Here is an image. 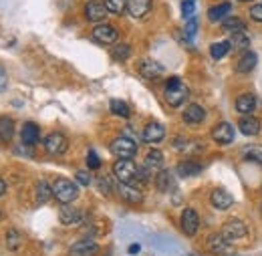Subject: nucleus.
Wrapping results in <instances>:
<instances>
[{
    "label": "nucleus",
    "instance_id": "obj_1",
    "mask_svg": "<svg viewBox=\"0 0 262 256\" xmlns=\"http://www.w3.org/2000/svg\"><path fill=\"white\" fill-rule=\"evenodd\" d=\"M164 97H165V101H167V105H171V107L184 105V101L188 99V87H186V83H184L180 77L167 79L165 89H164Z\"/></svg>",
    "mask_w": 262,
    "mask_h": 256
},
{
    "label": "nucleus",
    "instance_id": "obj_2",
    "mask_svg": "<svg viewBox=\"0 0 262 256\" xmlns=\"http://www.w3.org/2000/svg\"><path fill=\"white\" fill-rule=\"evenodd\" d=\"M113 174L117 178V182L121 184H129V186H135L139 180V165H135L131 160H117L113 163Z\"/></svg>",
    "mask_w": 262,
    "mask_h": 256
},
{
    "label": "nucleus",
    "instance_id": "obj_3",
    "mask_svg": "<svg viewBox=\"0 0 262 256\" xmlns=\"http://www.w3.org/2000/svg\"><path fill=\"white\" fill-rule=\"evenodd\" d=\"M53 198L59 200L61 204H71V202H75L79 198V188H77L75 182L65 180V178H59L53 184Z\"/></svg>",
    "mask_w": 262,
    "mask_h": 256
},
{
    "label": "nucleus",
    "instance_id": "obj_4",
    "mask_svg": "<svg viewBox=\"0 0 262 256\" xmlns=\"http://www.w3.org/2000/svg\"><path fill=\"white\" fill-rule=\"evenodd\" d=\"M109 150L117 160H133L137 154V143L129 137H117L111 141Z\"/></svg>",
    "mask_w": 262,
    "mask_h": 256
},
{
    "label": "nucleus",
    "instance_id": "obj_5",
    "mask_svg": "<svg viewBox=\"0 0 262 256\" xmlns=\"http://www.w3.org/2000/svg\"><path fill=\"white\" fill-rule=\"evenodd\" d=\"M222 236L228 238L230 242H234V240L246 238V236H248V228H246V224H244L242 220L232 218V220H226V222L222 224Z\"/></svg>",
    "mask_w": 262,
    "mask_h": 256
},
{
    "label": "nucleus",
    "instance_id": "obj_6",
    "mask_svg": "<svg viewBox=\"0 0 262 256\" xmlns=\"http://www.w3.org/2000/svg\"><path fill=\"white\" fill-rule=\"evenodd\" d=\"M208 250H210L214 256L234 254V246L230 244L228 238L222 236V232H220V234H212V236L208 238Z\"/></svg>",
    "mask_w": 262,
    "mask_h": 256
},
{
    "label": "nucleus",
    "instance_id": "obj_7",
    "mask_svg": "<svg viewBox=\"0 0 262 256\" xmlns=\"http://www.w3.org/2000/svg\"><path fill=\"white\" fill-rule=\"evenodd\" d=\"M45 150L51 156H63L69 150V141H67V137L63 133H51L45 139Z\"/></svg>",
    "mask_w": 262,
    "mask_h": 256
},
{
    "label": "nucleus",
    "instance_id": "obj_8",
    "mask_svg": "<svg viewBox=\"0 0 262 256\" xmlns=\"http://www.w3.org/2000/svg\"><path fill=\"white\" fill-rule=\"evenodd\" d=\"M99 244L91 238H83L77 240L71 248H69V256H97Z\"/></svg>",
    "mask_w": 262,
    "mask_h": 256
},
{
    "label": "nucleus",
    "instance_id": "obj_9",
    "mask_svg": "<svg viewBox=\"0 0 262 256\" xmlns=\"http://www.w3.org/2000/svg\"><path fill=\"white\" fill-rule=\"evenodd\" d=\"M137 71H139L141 77H145V79H149V81L160 79V77L164 75V67L158 63V61H154V59H141V61L137 63Z\"/></svg>",
    "mask_w": 262,
    "mask_h": 256
},
{
    "label": "nucleus",
    "instance_id": "obj_10",
    "mask_svg": "<svg viewBox=\"0 0 262 256\" xmlns=\"http://www.w3.org/2000/svg\"><path fill=\"white\" fill-rule=\"evenodd\" d=\"M180 226H182V232L186 236H194L200 228V218H198V212L194 208H186L182 212V218H180Z\"/></svg>",
    "mask_w": 262,
    "mask_h": 256
},
{
    "label": "nucleus",
    "instance_id": "obj_11",
    "mask_svg": "<svg viewBox=\"0 0 262 256\" xmlns=\"http://www.w3.org/2000/svg\"><path fill=\"white\" fill-rule=\"evenodd\" d=\"M91 34H93V38H95L97 42H101V45H113V42H117V38H119L117 29L111 27V25H105V23L95 27Z\"/></svg>",
    "mask_w": 262,
    "mask_h": 256
},
{
    "label": "nucleus",
    "instance_id": "obj_12",
    "mask_svg": "<svg viewBox=\"0 0 262 256\" xmlns=\"http://www.w3.org/2000/svg\"><path fill=\"white\" fill-rule=\"evenodd\" d=\"M164 137H165V127L162 123H158V121L147 123L143 127V131H141V139L147 141V143H160Z\"/></svg>",
    "mask_w": 262,
    "mask_h": 256
},
{
    "label": "nucleus",
    "instance_id": "obj_13",
    "mask_svg": "<svg viewBox=\"0 0 262 256\" xmlns=\"http://www.w3.org/2000/svg\"><path fill=\"white\" fill-rule=\"evenodd\" d=\"M212 139L216 143H220V145H228V143L234 141V127L230 125L228 121L218 123L216 127L212 129Z\"/></svg>",
    "mask_w": 262,
    "mask_h": 256
},
{
    "label": "nucleus",
    "instance_id": "obj_14",
    "mask_svg": "<svg viewBox=\"0 0 262 256\" xmlns=\"http://www.w3.org/2000/svg\"><path fill=\"white\" fill-rule=\"evenodd\" d=\"M210 202H212V206L216 210H228L230 206L234 204V198L226 190L216 188V190H212V194H210Z\"/></svg>",
    "mask_w": 262,
    "mask_h": 256
},
{
    "label": "nucleus",
    "instance_id": "obj_15",
    "mask_svg": "<svg viewBox=\"0 0 262 256\" xmlns=\"http://www.w3.org/2000/svg\"><path fill=\"white\" fill-rule=\"evenodd\" d=\"M107 12L109 10L101 2H87V6H85V16L91 23H103L107 18Z\"/></svg>",
    "mask_w": 262,
    "mask_h": 256
},
{
    "label": "nucleus",
    "instance_id": "obj_16",
    "mask_svg": "<svg viewBox=\"0 0 262 256\" xmlns=\"http://www.w3.org/2000/svg\"><path fill=\"white\" fill-rule=\"evenodd\" d=\"M206 119V109L200 107L198 103H192L184 109V121L190 123V125H200L202 121Z\"/></svg>",
    "mask_w": 262,
    "mask_h": 256
},
{
    "label": "nucleus",
    "instance_id": "obj_17",
    "mask_svg": "<svg viewBox=\"0 0 262 256\" xmlns=\"http://www.w3.org/2000/svg\"><path fill=\"white\" fill-rule=\"evenodd\" d=\"M59 220H61V224H65V226L77 224V222L81 220V210H77V208L71 206V204H63V206L59 208Z\"/></svg>",
    "mask_w": 262,
    "mask_h": 256
},
{
    "label": "nucleus",
    "instance_id": "obj_18",
    "mask_svg": "<svg viewBox=\"0 0 262 256\" xmlns=\"http://www.w3.org/2000/svg\"><path fill=\"white\" fill-rule=\"evenodd\" d=\"M256 63H258L256 53H254V51H246V53L238 59V63H236V73H240V75L252 73V69L256 67Z\"/></svg>",
    "mask_w": 262,
    "mask_h": 256
},
{
    "label": "nucleus",
    "instance_id": "obj_19",
    "mask_svg": "<svg viewBox=\"0 0 262 256\" xmlns=\"http://www.w3.org/2000/svg\"><path fill=\"white\" fill-rule=\"evenodd\" d=\"M117 190H119V196L127 202V204H141L143 202V194L139 192L135 186H129V184H121L119 182V186H117Z\"/></svg>",
    "mask_w": 262,
    "mask_h": 256
},
{
    "label": "nucleus",
    "instance_id": "obj_20",
    "mask_svg": "<svg viewBox=\"0 0 262 256\" xmlns=\"http://www.w3.org/2000/svg\"><path fill=\"white\" fill-rule=\"evenodd\" d=\"M20 139H23L25 145H34V143H38V139H40V129H38V125L33 123V121H27V123L23 125V131H20Z\"/></svg>",
    "mask_w": 262,
    "mask_h": 256
},
{
    "label": "nucleus",
    "instance_id": "obj_21",
    "mask_svg": "<svg viewBox=\"0 0 262 256\" xmlns=\"http://www.w3.org/2000/svg\"><path fill=\"white\" fill-rule=\"evenodd\" d=\"M151 10V0H129L127 2V12L133 18H143Z\"/></svg>",
    "mask_w": 262,
    "mask_h": 256
},
{
    "label": "nucleus",
    "instance_id": "obj_22",
    "mask_svg": "<svg viewBox=\"0 0 262 256\" xmlns=\"http://www.w3.org/2000/svg\"><path fill=\"white\" fill-rule=\"evenodd\" d=\"M238 129L244 133V135H258L260 133V121L252 115H244L240 121H238Z\"/></svg>",
    "mask_w": 262,
    "mask_h": 256
},
{
    "label": "nucleus",
    "instance_id": "obj_23",
    "mask_svg": "<svg viewBox=\"0 0 262 256\" xmlns=\"http://www.w3.org/2000/svg\"><path fill=\"white\" fill-rule=\"evenodd\" d=\"M256 109V97L246 93V95H240L236 99V111L242 113V115H248Z\"/></svg>",
    "mask_w": 262,
    "mask_h": 256
},
{
    "label": "nucleus",
    "instance_id": "obj_24",
    "mask_svg": "<svg viewBox=\"0 0 262 256\" xmlns=\"http://www.w3.org/2000/svg\"><path fill=\"white\" fill-rule=\"evenodd\" d=\"M143 165L149 167L151 172H154V169H164V154H162L160 150H149L147 156H145Z\"/></svg>",
    "mask_w": 262,
    "mask_h": 256
},
{
    "label": "nucleus",
    "instance_id": "obj_25",
    "mask_svg": "<svg viewBox=\"0 0 262 256\" xmlns=\"http://www.w3.org/2000/svg\"><path fill=\"white\" fill-rule=\"evenodd\" d=\"M202 172V165L198 163V161H182L180 165H178V176L180 178H194V176H198Z\"/></svg>",
    "mask_w": 262,
    "mask_h": 256
},
{
    "label": "nucleus",
    "instance_id": "obj_26",
    "mask_svg": "<svg viewBox=\"0 0 262 256\" xmlns=\"http://www.w3.org/2000/svg\"><path fill=\"white\" fill-rule=\"evenodd\" d=\"M4 244H6V248H8L10 252H16V250L23 246V234H20L16 228H10V230L6 232Z\"/></svg>",
    "mask_w": 262,
    "mask_h": 256
},
{
    "label": "nucleus",
    "instance_id": "obj_27",
    "mask_svg": "<svg viewBox=\"0 0 262 256\" xmlns=\"http://www.w3.org/2000/svg\"><path fill=\"white\" fill-rule=\"evenodd\" d=\"M222 31L232 36V34H236V32L246 31V25H244L238 16H226L224 23H222Z\"/></svg>",
    "mask_w": 262,
    "mask_h": 256
},
{
    "label": "nucleus",
    "instance_id": "obj_28",
    "mask_svg": "<svg viewBox=\"0 0 262 256\" xmlns=\"http://www.w3.org/2000/svg\"><path fill=\"white\" fill-rule=\"evenodd\" d=\"M230 10H232V4H230V2H222V4H218V6H214V8L208 10V18H210L212 23L224 20L230 14Z\"/></svg>",
    "mask_w": 262,
    "mask_h": 256
},
{
    "label": "nucleus",
    "instance_id": "obj_29",
    "mask_svg": "<svg viewBox=\"0 0 262 256\" xmlns=\"http://www.w3.org/2000/svg\"><path fill=\"white\" fill-rule=\"evenodd\" d=\"M12 135H14V121L10 117L2 115L0 117V141L2 143H8L12 139Z\"/></svg>",
    "mask_w": 262,
    "mask_h": 256
},
{
    "label": "nucleus",
    "instance_id": "obj_30",
    "mask_svg": "<svg viewBox=\"0 0 262 256\" xmlns=\"http://www.w3.org/2000/svg\"><path fill=\"white\" fill-rule=\"evenodd\" d=\"M156 186H158L160 192H169L173 188V176H171V172L160 169V174L156 176Z\"/></svg>",
    "mask_w": 262,
    "mask_h": 256
},
{
    "label": "nucleus",
    "instance_id": "obj_31",
    "mask_svg": "<svg viewBox=\"0 0 262 256\" xmlns=\"http://www.w3.org/2000/svg\"><path fill=\"white\" fill-rule=\"evenodd\" d=\"M109 109H111L113 115L123 117V119H127V117L131 115L129 105H127L125 101H121V99H111V101H109Z\"/></svg>",
    "mask_w": 262,
    "mask_h": 256
},
{
    "label": "nucleus",
    "instance_id": "obj_32",
    "mask_svg": "<svg viewBox=\"0 0 262 256\" xmlns=\"http://www.w3.org/2000/svg\"><path fill=\"white\" fill-rule=\"evenodd\" d=\"M230 49H232L230 40H220V42H214V45L210 47V55H212V59L220 61V59H224V57L228 55Z\"/></svg>",
    "mask_w": 262,
    "mask_h": 256
},
{
    "label": "nucleus",
    "instance_id": "obj_33",
    "mask_svg": "<svg viewBox=\"0 0 262 256\" xmlns=\"http://www.w3.org/2000/svg\"><path fill=\"white\" fill-rule=\"evenodd\" d=\"M53 198V186H49L45 180H40L36 184V202L38 204H47Z\"/></svg>",
    "mask_w": 262,
    "mask_h": 256
},
{
    "label": "nucleus",
    "instance_id": "obj_34",
    "mask_svg": "<svg viewBox=\"0 0 262 256\" xmlns=\"http://www.w3.org/2000/svg\"><path fill=\"white\" fill-rule=\"evenodd\" d=\"M230 45H232L236 51H248V47H250V38H248L246 31L232 34V40H230Z\"/></svg>",
    "mask_w": 262,
    "mask_h": 256
},
{
    "label": "nucleus",
    "instance_id": "obj_35",
    "mask_svg": "<svg viewBox=\"0 0 262 256\" xmlns=\"http://www.w3.org/2000/svg\"><path fill=\"white\" fill-rule=\"evenodd\" d=\"M105 8L113 14H121L125 8H127V0H103Z\"/></svg>",
    "mask_w": 262,
    "mask_h": 256
},
{
    "label": "nucleus",
    "instance_id": "obj_36",
    "mask_svg": "<svg viewBox=\"0 0 262 256\" xmlns=\"http://www.w3.org/2000/svg\"><path fill=\"white\" fill-rule=\"evenodd\" d=\"M113 57L117 59V61H125V59H129V55H131V47L129 45H117L113 51Z\"/></svg>",
    "mask_w": 262,
    "mask_h": 256
},
{
    "label": "nucleus",
    "instance_id": "obj_37",
    "mask_svg": "<svg viewBox=\"0 0 262 256\" xmlns=\"http://www.w3.org/2000/svg\"><path fill=\"white\" fill-rule=\"evenodd\" d=\"M244 158L254 161H262V147L260 145H248V150L244 152Z\"/></svg>",
    "mask_w": 262,
    "mask_h": 256
},
{
    "label": "nucleus",
    "instance_id": "obj_38",
    "mask_svg": "<svg viewBox=\"0 0 262 256\" xmlns=\"http://www.w3.org/2000/svg\"><path fill=\"white\" fill-rule=\"evenodd\" d=\"M194 10H196L194 0H184V2H182V14H184V18H186V20L194 16Z\"/></svg>",
    "mask_w": 262,
    "mask_h": 256
},
{
    "label": "nucleus",
    "instance_id": "obj_39",
    "mask_svg": "<svg viewBox=\"0 0 262 256\" xmlns=\"http://www.w3.org/2000/svg\"><path fill=\"white\" fill-rule=\"evenodd\" d=\"M97 188H99V192H103L105 196H111V194H113L111 180H109V178H97Z\"/></svg>",
    "mask_w": 262,
    "mask_h": 256
},
{
    "label": "nucleus",
    "instance_id": "obj_40",
    "mask_svg": "<svg viewBox=\"0 0 262 256\" xmlns=\"http://www.w3.org/2000/svg\"><path fill=\"white\" fill-rule=\"evenodd\" d=\"M196 32H198V18L192 16V18H188V23H186V36H188V38H194Z\"/></svg>",
    "mask_w": 262,
    "mask_h": 256
},
{
    "label": "nucleus",
    "instance_id": "obj_41",
    "mask_svg": "<svg viewBox=\"0 0 262 256\" xmlns=\"http://www.w3.org/2000/svg\"><path fill=\"white\" fill-rule=\"evenodd\" d=\"M99 165H101V160H99V156L95 154V150H89V154H87V167L89 169H97Z\"/></svg>",
    "mask_w": 262,
    "mask_h": 256
},
{
    "label": "nucleus",
    "instance_id": "obj_42",
    "mask_svg": "<svg viewBox=\"0 0 262 256\" xmlns=\"http://www.w3.org/2000/svg\"><path fill=\"white\" fill-rule=\"evenodd\" d=\"M75 180H77L81 186H89V184H91V174H89V172H77V174H75Z\"/></svg>",
    "mask_w": 262,
    "mask_h": 256
},
{
    "label": "nucleus",
    "instance_id": "obj_43",
    "mask_svg": "<svg viewBox=\"0 0 262 256\" xmlns=\"http://www.w3.org/2000/svg\"><path fill=\"white\" fill-rule=\"evenodd\" d=\"M250 16H252V20L262 23V4H256V6L250 8Z\"/></svg>",
    "mask_w": 262,
    "mask_h": 256
},
{
    "label": "nucleus",
    "instance_id": "obj_44",
    "mask_svg": "<svg viewBox=\"0 0 262 256\" xmlns=\"http://www.w3.org/2000/svg\"><path fill=\"white\" fill-rule=\"evenodd\" d=\"M6 85H8V77H6V71L0 67V91H4Z\"/></svg>",
    "mask_w": 262,
    "mask_h": 256
},
{
    "label": "nucleus",
    "instance_id": "obj_45",
    "mask_svg": "<svg viewBox=\"0 0 262 256\" xmlns=\"http://www.w3.org/2000/svg\"><path fill=\"white\" fill-rule=\"evenodd\" d=\"M129 252H131V254H135V252H139V244H133V246H129Z\"/></svg>",
    "mask_w": 262,
    "mask_h": 256
},
{
    "label": "nucleus",
    "instance_id": "obj_46",
    "mask_svg": "<svg viewBox=\"0 0 262 256\" xmlns=\"http://www.w3.org/2000/svg\"><path fill=\"white\" fill-rule=\"evenodd\" d=\"M6 192V184H4V180H0V196Z\"/></svg>",
    "mask_w": 262,
    "mask_h": 256
},
{
    "label": "nucleus",
    "instance_id": "obj_47",
    "mask_svg": "<svg viewBox=\"0 0 262 256\" xmlns=\"http://www.w3.org/2000/svg\"><path fill=\"white\" fill-rule=\"evenodd\" d=\"M240 2H250V0H240Z\"/></svg>",
    "mask_w": 262,
    "mask_h": 256
},
{
    "label": "nucleus",
    "instance_id": "obj_48",
    "mask_svg": "<svg viewBox=\"0 0 262 256\" xmlns=\"http://www.w3.org/2000/svg\"><path fill=\"white\" fill-rule=\"evenodd\" d=\"M188 256H200V254H188Z\"/></svg>",
    "mask_w": 262,
    "mask_h": 256
},
{
    "label": "nucleus",
    "instance_id": "obj_49",
    "mask_svg": "<svg viewBox=\"0 0 262 256\" xmlns=\"http://www.w3.org/2000/svg\"><path fill=\"white\" fill-rule=\"evenodd\" d=\"M260 212H262V206H260Z\"/></svg>",
    "mask_w": 262,
    "mask_h": 256
}]
</instances>
